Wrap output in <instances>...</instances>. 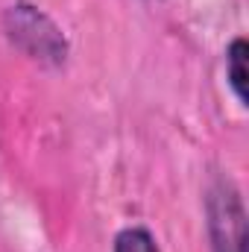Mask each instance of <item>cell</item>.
Wrapping results in <instances>:
<instances>
[{
  "instance_id": "obj_1",
  "label": "cell",
  "mask_w": 249,
  "mask_h": 252,
  "mask_svg": "<svg viewBox=\"0 0 249 252\" xmlns=\"http://www.w3.org/2000/svg\"><path fill=\"white\" fill-rule=\"evenodd\" d=\"M208 232L214 252H247V211L226 179H220L208 193Z\"/></svg>"
},
{
  "instance_id": "obj_2",
  "label": "cell",
  "mask_w": 249,
  "mask_h": 252,
  "mask_svg": "<svg viewBox=\"0 0 249 252\" xmlns=\"http://www.w3.org/2000/svg\"><path fill=\"white\" fill-rule=\"evenodd\" d=\"M226 76L241 106H247V41L235 38L226 53Z\"/></svg>"
},
{
  "instance_id": "obj_3",
  "label": "cell",
  "mask_w": 249,
  "mask_h": 252,
  "mask_svg": "<svg viewBox=\"0 0 249 252\" xmlns=\"http://www.w3.org/2000/svg\"><path fill=\"white\" fill-rule=\"evenodd\" d=\"M115 252H158V247L147 229H126L115 241Z\"/></svg>"
}]
</instances>
